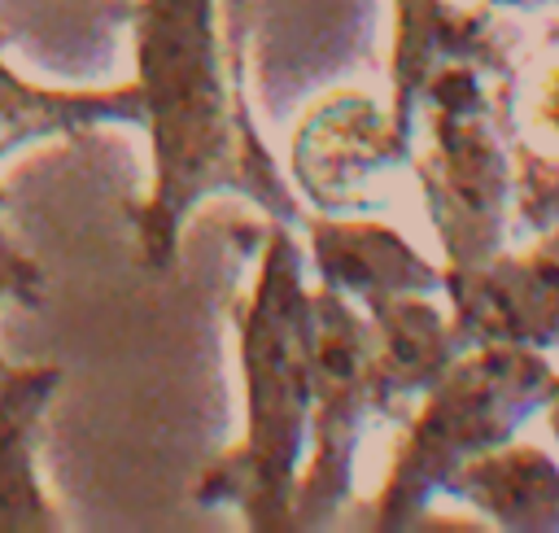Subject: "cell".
Returning a JSON list of instances; mask_svg holds the SVG:
<instances>
[{
    "label": "cell",
    "mask_w": 559,
    "mask_h": 533,
    "mask_svg": "<svg viewBox=\"0 0 559 533\" xmlns=\"http://www.w3.org/2000/svg\"><path fill=\"white\" fill-rule=\"evenodd\" d=\"M135 87L153 140V188L131 205L144 271H166L179 232L205 197H249L271 223H306L297 188L236 87V44L218 26L214 0H135Z\"/></svg>",
    "instance_id": "1"
},
{
    "label": "cell",
    "mask_w": 559,
    "mask_h": 533,
    "mask_svg": "<svg viewBox=\"0 0 559 533\" xmlns=\"http://www.w3.org/2000/svg\"><path fill=\"white\" fill-rule=\"evenodd\" d=\"M258 284L236 306L245 367V437L197 481L201 507H231L258 533H293L301 467L314 437V293L288 223L262 240Z\"/></svg>",
    "instance_id": "2"
},
{
    "label": "cell",
    "mask_w": 559,
    "mask_h": 533,
    "mask_svg": "<svg viewBox=\"0 0 559 533\" xmlns=\"http://www.w3.org/2000/svg\"><path fill=\"white\" fill-rule=\"evenodd\" d=\"M555 376L559 371L533 345L493 341L463 350L411 411L367 524L415 529L432 494H445L450 476L467 459L515 441L520 424L546 406Z\"/></svg>",
    "instance_id": "3"
},
{
    "label": "cell",
    "mask_w": 559,
    "mask_h": 533,
    "mask_svg": "<svg viewBox=\"0 0 559 533\" xmlns=\"http://www.w3.org/2000/svg\"><path fill=\"white\" fill-rule=\"evenodd\" d=\"M511 87L515 79L450 66L424 92L419 109L428 118V149H415L411 170L424 188L445 275L493 262L511 236Z\"/></svg>",
    "instance_id": "4"
},
{
    "label": "cell",
    "mask_w": 559,
    "mask_h": 533,
    "mask_svg": "<svg viewBox=\"0 0 559 533\" xmlns=\"http://www.w3.org/2000/svg\"><path fill=\"white\" fill-rule=\"evenodd\" d=\"M371 319L336 288H314V437L301 467L297 529H328L354 494V454L371 428Z\"/></svg>",
    "instance_id": "5"
},
{
    "label": "cell",
    "mask_w": 559,
    "mask_h": 533,
    "mask_svg": "<svg viewBox=\"0 0 559 533\" xmlns=\"http://www.w3.org/2000/svg\"><path fill=\"white\" fill-rule=\"evenodd\" d=\"M415 140L402 135L371 96L332 92L314 100L293 135V179L319 214H354L380 205L376 183L411 166Z\"/></svg>",
    "instance_id": "6"
},
{
    "label": "cell",
    "mask_w": 559,
    "mask_h": 533,
    "mask_svg": "<svg viewBox=\"0 0 559 533\" xmlns=\"http://www.w3.org/2000/svg\"><path fill=\"white\" fill-rule=\"evenodd\" d=\"M450 332L472 345H559V227L537 236L528 253H498L493 262L445 275Z\"/></svg>",
    "instance_id": "7"
},
{
    "label": "cell",
    "mask_w": 559,
    "mask_h": 533,
    "mask_svg": "<svg viewBox=\"0 0 559 533\" xmlns=\"http://www.w3.org/2000/svg\"><path fill=\"white\" fill-rule=\"evenodd\" d=\"M393 105L389 118L415 140L419 105L428 83L450 66H476L489 79H515L511 35L498 26L493 9H459L450 0H393Z\"/></svg>",
    "instance_id": "8"
},
{
    "label": "cell",
    "mask_w": 559,
    "mask_h": 533,
    "mask_svg": "<svg viewBox=\"0 0 559 533\" xmlns=\"http://www.w3.org/2000/svg\"><path fill=\"white\" fill-rule=\"evenodd\" d=\"M371 319V398L380 419H411V406L445 376L463 354L450 332V315L432 293H397L362 306Z\"/></svg>",
    "instance_id": "9"
},
{
    "label": "cell",
    "mask_w": 559,
    "mask_h": 533,
    "mask_svg": "<svg viewBox=\"0 0 559 533\" xmlns=\"http://www.w3.org/2000/svg\"><path fill=\"white\" fill-rule=\"evenodd\" d=\"M314 271L328 288L345 293L354 306H371L397 293H445V266L411 249L393 227L345 218V214H306Z\"/></svg>",
    "instance_id": "10"
},
{
    "label": "cell",
    "mask_w": 559,
    "mask_h": 533,
    "mask_svg": "<svg viewBox=\"0 0 559 533\" xmlns=\"http://www.w3.org/2000/svg\"><path fill=\"white\" fill-rule=\"evenodd\" d=\"M61 389V367L26 363L0 376V533L61 529L52 498L39 485V424Z\"/></svg>",
    "instance_id": "11"
},
{
    "label": "cell",
    "mask_w": 559,
    "mask_h": 533,
    "mask_svg": "<svg viewBox=\"0 0 559 533\" xmlns=\"http://www.w3.org/2000/svg\"><path fill=\"white\" fill-rule=\"evenodd\" d=\"M445 494L507 533H559V463L542 446L507 441L485 450L450 476Z\"/></svg>",
    "instance_id": "12"
},
{
    "label": "cell",
    "mask_w": 559,
    "mask_h": 533,
    "mask_svg": "<svg viewBox=\"0 0 559 533\" xmlns=\"http://www.w3.org/2000/svg\"><path fill=\"white\" fill-rule=\"evenodd\" d=\"M114 122L144 127V96L135 83L109 92H48L31 87L0 61V162L22 144L48 135H79Z\"/></svg>",
    "instance_id": "13"
},
{
    "label": "cell",
    "mask_w": 559,
    "mask_h": 533,
    "mask_svg": "<svg viewBox=\"0 0 559 533\" xmlns=\"http://www.w3.org/2000/svg\"><path fill=\"white\" fill-rule=\"evenodd\" d=\"M515 183H511V236L537 240L559 227V157L542 153L524 135L511 140Z\"/></svg>",
    "instance_id": "14"
},
{
    "label": "cell",
    "mask_w": 559,
    "mask_h": 533,
    "mask_svg": "<svg viewBox=\"0 0 559 533\" xmlns=\"http://www.w3.org/2000/svg\"><path fill=\"white\" fill-rule=\"evenodd\" d=\"M0 214H4V192H0ZM0 280L13 288V301H17V306H26V310H39V306H44V297H48V280H44L39 262H35V258H26V253L9 240L4 223H0Z\"/></svg>",
    "instance_id": "15"
},
{
    "label": "cell",
    "mask_w": 559,
    "mask_h": 533,
    "mask_svg": "<svg viewBox=\"0 0 559 533\" xmlns=\"http://www.w3.org/2000/svg\"><path fill=\"white\" fill-rule=\"evenodd\" d=\"M528 131L546 135L550 144H559V57L537 74L533 83V114H528Z\"/></svg>",
    "instance_id": "16"
},
{
    "label": "cell",
    "mask_w": 559,
    "mask_h": 533,
    "mask_svg": "<svg viewBox=\"0 0 559 533\" xmlns=\"http://www.w3.org/2000/svg\"><path fill=\"white\" fill-rule=\"evenodd\" d=\"M542 415H546V428H550V437L559 441V376H555V389H550V398H546Z\"/></svg>",
    "instance_id": "17"
},
{
    "label": "cell",
    "mask_w": 559,
    "mask_h": 533,
    "mask_svg": "<svg viewBox=\"0 0 559 533\" xmlns=\"http://www.w3.org/2000/svg\"><path fill=\"white\" fill-rule=\"evenodd\" d=\"M489 4H498V9H524L528 13V9H546L550 0H489Z\"/></svg>",
    "instance_id": "18"
},
{
    "label": "cell",
    "mask_w": 559,
    "mask_h": 533,
    "mask_svg": "<svg viewBox=\"0 0 559 533\" xmlns=\"http://www.w3.org/2000/svg\"><path fill=\"white\" fill-rule=\"evenodd\" d=\"M0 301H13V288H9L4 280H0ZM9 367H13V363H4V354H0V376H4Z\"/></svg>",
    "instance_id": "19"
}]
</instances>
